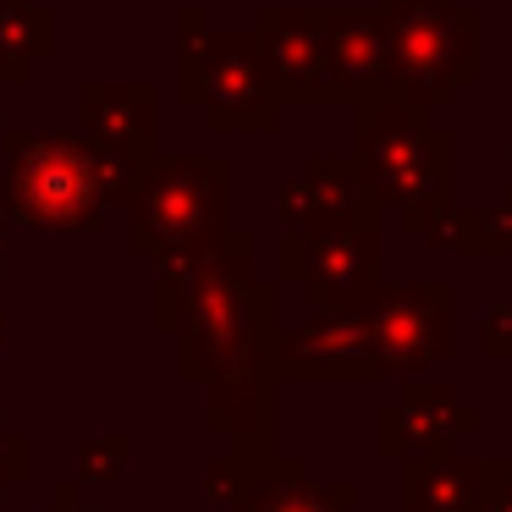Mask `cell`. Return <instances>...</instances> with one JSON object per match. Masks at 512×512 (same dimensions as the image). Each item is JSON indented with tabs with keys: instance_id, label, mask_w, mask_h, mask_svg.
Masks as SVG:
<instances>
[{
	"instance_id": "cell-1",
	"label": "cell",
	"mask_w": 512,
	"mask_h": 512,
	"mask_svg": "<svg viewBox=\"0 0 512 512\" xmlns=\"http://www.w3.org/2000/svg\"><path fill=\"white\" fill-rule=\"evenodd\" d=\"M83 199H89V177H83L78 160L67 155H34L23 166V204L34 215H56V221H67V215L83 210Z\"/></svg>"
}]
</instances>
